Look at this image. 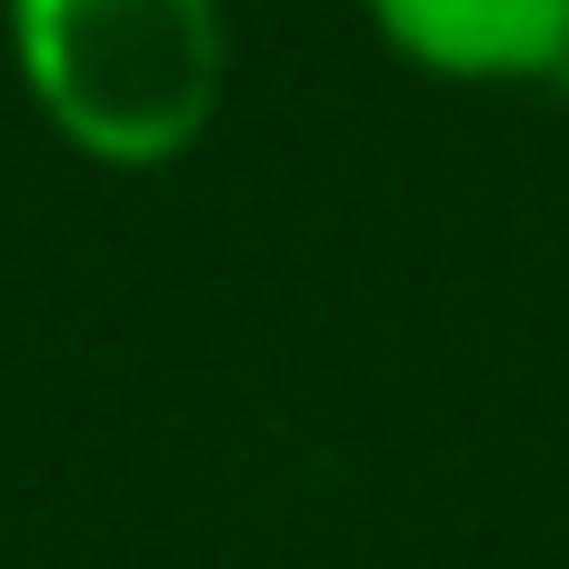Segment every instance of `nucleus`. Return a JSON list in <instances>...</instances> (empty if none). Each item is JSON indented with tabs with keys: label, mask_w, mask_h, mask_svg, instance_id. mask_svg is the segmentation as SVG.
Listing matches in <instances>:
<instances>
[{
	"label": "nucleus",
	"mask_w": 569,
	"mask_h": 569,
	"mask_svg": "<svg viewBox=\"0 0 569 569\" xmlns=\"http://www.w3.org/2000/svg\"><path fill=\"white\" fill-rule=\"evenodd\" d=\"M0 50L30 120L110 180L180 170L240 70L230 0H0Z\"/></svg>",
	"instance_id": "f257e3e1"
},
{
	"label": "nucleus",
	"mask_w": 569,
	"mask_h": 569,
	"mask_svg": "<svg viewBox=\"0 0 569 569\" xmlns=\"http://www.w3.org/2000/svg\"><path fill=\"white\" fill-rule=\"evenodd\" d=\"M360 20L420 80L460 90L569 80V0H360Z\"/></svg>",
	"instance_id": "f03ea898"
}]
</instances>
